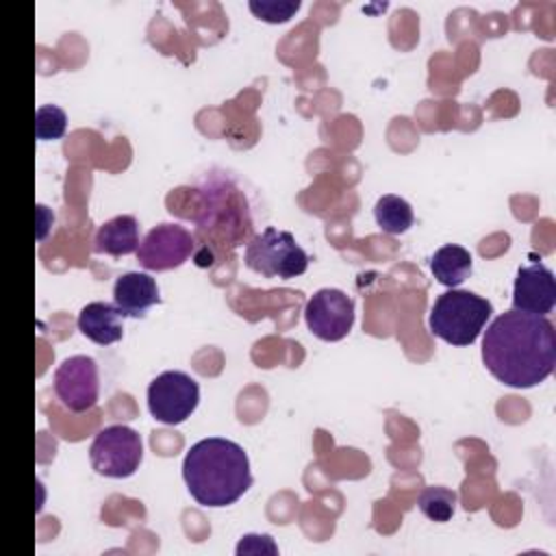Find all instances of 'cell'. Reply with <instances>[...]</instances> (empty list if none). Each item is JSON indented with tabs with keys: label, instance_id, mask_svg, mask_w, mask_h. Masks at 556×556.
<instances>
[{
	"label": "cell",
	"instance_id": "obj_1",
	"mask_svg": "<svg viewBox=\"0 0 556 556\" xmlns=\"http://www.w3.org/2000/svg\"><path fill=\"white\" fill-rule=\"evenodd\" d=\"M482 361L489 374L508 387H536L554 371L556 330L543 315L506 311L484 332Z\"/></svg>",
	"mask_w": 556,
	"mask_h": 556
},
{
	"label": "cell",
	"instance_id": "obj_2",
	"mask_svg": "<svg viewBox=\"0 0 556 556\" xmlns=\"http://www.w3.org/2000/svg\"><path fill=\"white\" fill-rule=\"evenodd\" d=\"M182 478L191 497L211 508L235 504L252 486L248 454L222 437L202 439L187 450Z\"/></svg>",
	"mask_w": 556,
	"mask_h": 556
},
{
	"label": "cell",
	"instance_id": "obj_3",
	"mask_svg": "<svg viewBox=\"0 0 556 556\" xmlns=\"http://www.w3.org/2000/svg\"><path fill=\"white\" fill-rule=\"evenodd\" d=\"M491 313L493 306L489 300L471 291L450 289L434 300L428 326L434 337L443 339L450 345L463 348L471 345L478 339Z\"/></svg>",
	"mask_w": 556,
	"mask_h": 556
},
{
	"label": "cell",
	"instance_id": "obj_4",
	"mask_svg": "<svg viewBox=\"0 0 556 556\" xmlns=\"http://www.w3.org/2000/svg\"><path fill=\"white\" fill-rule=\"evenodd\" d=\"M245 265L265 278H295L306 271L308 254L287 230L267 226L245 245Z\"/></svg>",
	"mask_w": 556,
	"mask_h": 556
},
{
	"label": "cell",
	"instance_id": "obj_5",
	"mask_svg": "<svg viewBox=\"0 0 556 556\" xmlns=\"http://www.w3.org/2000/svg\"><path fill=\"white\" fill-rule=\"evenodd\" d=\"M91 467L106 478L132 476L143 458L141 437L124 424L102 428L89 447Z\"/></svg>",
	"mask_w": 556,
	"mask_h": 556
},
{
	"label": "cell",
	"instance_id": "obj_6",
	"mask_svg": "<svg viewBox=\"0 0 556 556\" xmlns=\"http://www.w3.org/2000/svg\"><path fill=\"white\" fill-rule=\"evenodd\" d=\"M200 402L198 382L185 371H163L148 387V410L156 421L176 426L195 410Z\"/></svg>",
	"mask_w": 556,
	"mask_h": 556
},
{
	"label": "cell",
	"instance_id": "obj_7",
	"mask_svg": "<svg viewBox=\"0 0 556 556\" xmlns=\"http://www.w3.org/2000/svg\"><path fill=\"white\" fill-rule=\"evenodd\" d=\"M308 330L321 341H341L354 326V300L341 289H319L304 308Z\"/></svg>",
	"mask_w": 556,
	"mask_h": 556
},
{
	"label": "cell",
	"instance_id": "obj_8",
	"mask_svg": "<svg viewBox=\"0 0 556 556\" xmlns=\"http://www.w3.org/2000/svg\"><path fill=\"white\" fill-rule=\"evenodd\" d=\"M54 393L72 413L91 410L100 393L96 361L85 354L65 358L54 371Z\"/></svg>",
	"mask_w": 556,
	"mask_h": 556
},
{
	"label": "cell",
	"instance_id": "obj_9",
	"mask_svg": "<svg viewBox=\"0 0 556 556\" xmlns=\"http://www.w3.org/2000/svg\"><path fill=\"white\" fill-rule=\"evenodd\" d=\"M193 252V237L180 224L154 226L137 248V261L150 271H165L182 265Z\"/></svg>",
	"mask_w": 556,
	"mask_h": 556
},
{
	"label": "cell",
	"instance_id": "obj_10",
	"mask_svg": "<svg viewBox=\"0 0 556 556\" xmlns=\"http://www.w3.org/2000/svg\"><path fill=\"white\" fill-rule=\"evenodd\" d=\"M554 304H556L554 274L541 263L521 267L513 285V308L545 317L554 308Z\"/></svg>",
	"mask_w": 556,
	"mask_h": 556
},
{
	"label": "cell",
	"instance_id": "obj_11",
	"mask_svg": "<svg viewBox=\"0 0 556 556\" xmlns=\"http://www.w3.org/2000/svg\"><path fill=\"white\" fill-rule=\"evenodd\" d=\"M113 302L124 317H143L150 306L159 304V287L150 274L128 271L115 280Z\"/></svg>",
	"mask_w": 556,
	"mask_h": 556
},
{
	"label": "cell",
	"instance_id": "obj_12",
	"mask_svg": "<svg viewBox=\"0 0 556 556\" xmlns=\"http://www.w3.org/2000/svg\"><path fill=\"white\" fill-rule=\"evenodd\" d=\"M122 317L115 304L89 302L78 313V330L98 345H111L122 339Z\"/></svg>",
	"mask_w": 556,
	"mask_h": 556
},
{
	"label": "cell",
	"instance_id": "obj_13",
	"mask_svg": "<svg viewBox=\"0 0 556 556\" xmlns=\"http://www.w3.org/2000/svg\"><path fill=\"white\" fill-rule=\"evenodd\" d=\"M93 248L100 254L122 256L137 252L139 248V226L132 215H117L109 222H104L93 239Z\"/></svg>",
	"mask_w": 556,
	"mask_h": 556
},
{
	"label": "cell",
	"instance_id": "obj_14",
	"mask_svg": "<svg viewBox=\"0 0 556 556\" xmlns=\"http://www.w3.org/2000/svg\"><path fill=\"white\" fill-rule=\"evenodd\" d=\"M430 271L434 274V278L441 285L454 289V287L463 285L469 278V274H471V254L463 245L447 243V245L439 248L432 254Z\"/></svg>",
	"mask_w": 556,
	"mask_h": 556
},
{
	"label": "cell",
	"instance_id": "obj_15",
	"mask_svg": "<svg viewBox=\"0 0 556 556\" xmlns=\"http://www.w3.org/2000/svg\"><path fill=\"white\" fill-rule=\"evenodd\" d=\"M374 217H376V224L380 226V230L387 235L406 232L415 219L410 204L404 198L393 195V193L378 198V202L374 206Z\"/></svg>",
	"mask_w": 556,
	"mask_h": 556
},
{
	"label": "cell",
	"instance_id": "obj_16",
	"mask_svg": "<svg viewBox=\"0 0 556 556\" xmlns=\"http://www.w3.org/2000/svg\"><path fill=\"white\" fill-rule=\"evenodd\" d=\"M456 502H458L456 491L447 486H426L417 497L419 510L437 523H445L452 519L456 510Z\"/></svg>",
	"mask_w": 556,
	"mask_h": 556
},
{
	"label": "cell",
	"instance_id": "obj_17",
	"mask_svg": "<svg viewBox=\"0 0 556 556\" xmlns=\"http://www.w3.org/2000/svg\"><path fill=\"white\" fill-rule=\"evenodd\" d=\"M67 128V115L54 104H43L35 113V137L39 141L61 139Z\"/></svg>",
	"mask_w": 556,
	"mask_h": 556
},
{
	"label": "cell",
	"instance_id": "obj_18",
	"mask_svg": "<svg viewBox=\"0 0 556 556\" xmlns=\"http://www.w3.org/2000/svg\"><path fill=\"white\" fill-rule=\"evenodd\" d=\"M300 9V0H252L250 11L269 24L291 20Z\"/></svg>",
	"mask_w": 556,
	"mask_h": 556
},
{
	"label": "cell",
	"instance_id": "obj_19",
	"mask_svg": "<svg viewBox=\"0 0 556 556\" xmlns=\"http://www.w3.org/2000/svg\"><path fill=\"white\" fill-rule=\"evenodd\" d=\"M237 554H278V547L269 534H245L237 545Z\"/></svg>",
	"mask_w": 556,
	"mask_h": 556
}]
</instances>
